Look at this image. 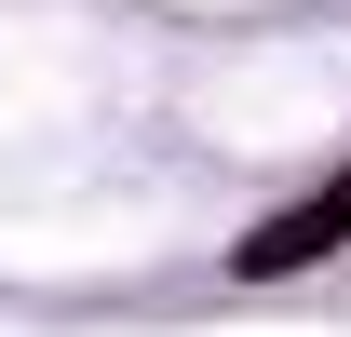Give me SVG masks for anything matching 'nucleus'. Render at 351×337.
Returning <instances> with one entry per match:
<instances>
[{"label": "nucleus", "instance_id": "obj_1", "mask_svg": "<svg viewBox=\"0 0 351 337\" xmlns=\"http://www.w3.org/2000/svg\"><path fill=\"white\" fill-rule=\"evenodd\" d=\"M338 243H351V175L324 189V203H284V216L257 229V243H243V270L270 284V270H311V256H338Z\"/></svg>", "mask_w": 351, "mask_h": 337}]
</instances>
